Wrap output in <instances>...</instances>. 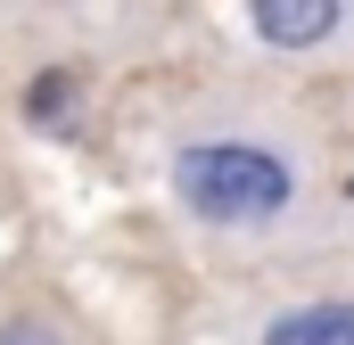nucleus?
I'll list each match as a JSON object with an SVG mask.
<instances>
[{
    "label": "nucleus",
    "mask_w": 354,
    "mask_h": 345,
    "mask_svg": "<svg viewBox=\"0 0 354 345\" xmlns=\"http://www.w3.org/2000/svg\"><path fill=\"white\" fill-rule=\"evenodd\" d=\"M0 345H66L50 321H33V313H17V321H0Z\"/></svg>",
    "instance_id": "nucleus-5"
},
{
    "label": "nucleus",
    "mask_w": 354,
    "mask_h": 345,
    "mask_svg": "<svg viewBox=\"0 0 354 345\" xmlns=\"http://www.w3.org/2000/svg\"><path fill=\"white\" fill-rule=\"evenodd\" d=\"M248 25H256V41H272V50H322L346 25V8L338 0H256Z\"/></svg>",
    "instance_id": "nucleus-2"
},
{
    "label": "nucleus",
    "mask_w": 354,
    "mask_h": 345,
    "mask_svg": "<svg viewBox=\"0 0 354 345\" xmlns=\"http://www.w3.org/2000/svg\"><path fill=\"white\" fill-rule=\"evenodd\" d=\"M174 206L206 230H272L297 206V165L272 140H239V132H206L174 148Z\"/></svg>",
    "instance_id": "nucleus-1"
},
{
    "label": "nucleus",
    "mask_w": 354,
    "mask_h": 345,
    "mask_svg": "<svg viewBox=\"0 0 354 345\" xmlns=\"http://www.w3.org/2000/svg\"><path fill=\"white\" fill-rule=\"evenodd\" d=\"M25 115H33L41 132H66V115H75V75H41V83L25 90Z\"/></svg>",
    "instance_id": "nucleus-4"
},
{
    "label": "nucleus",
    "mask_w": 354,
    "mask_h": 345,
    "mask_svg": "<svg viewBox=\"0 0 354 345\" xmlns=\"http://www.w3.org/2000/svg\"><path fill=\"white\" fill-rule=\"evenodd\" d=\"M346 197H354V181H346Z\"/></svg>",
    "instance_id": "nucleus-6"
},
{
    "label": "nucleus",
    "mask_w": 354,
    "mask_h": 345,
    "mask_svg": "<svg viewBox=\"0 0 354 345\" xmlns=\"http://www.w3.org/2000/svg\"><path fill=\"white\" fill-rule=\"evenodd\" d=\"M264 345H354V296H322V304H288L264 321Z\"/></svg>",
    "instance_id": "nucleus-3"
}]
</instances>
